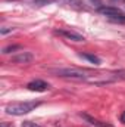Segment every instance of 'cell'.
<instances>
[{
    "label": "cell",
    "instance_id": "3957f363",
    "mask_svg": "<svg viewBox=\"0 0 125 127\" xmlns=\"http://www.w3.org/2000/svg\"><path fill=\"white\" fill-rule=\"evenodd\" d=\"M99 13H102L103 16H106L107 19L118 22V24H125V13L122 10L112 7V6H102L99 7Z\"/></svg>",
    "mask_w": 125,
    "mask_h": 127
},
{
    "label": "cell",
    "instance_id": "6da1fadb",
    "mask_svg": "<svg viewBox=\"0 0 125 127\" xmlns=\"http://www.w3.org/2000/svg\"><path fill=\"white\" fill-rule=\"evenodd\" d=\"M52 74L62 77V78H69V80H77V81H88L94 84H104L109 81H113L115 77L106 72H96L91 69H81V68H56L50 69Z\"/></svg>",
    "mask_w": 125,
    "mask_h": 127
},
{
    "label": "cell",
    "instance_id": "9c48e42d",
    "mask_svg": "<svg viewBox=\"0 0 125 127\" xmlns=\"http://www.w3.org/2000/svg\"><path fill=\"white\" fill-rule=\"evenodd\" d=\"M80 56L84 58V59H87V61H90V62H93L94 65H99L100 64V59L96 55H91V53H80Z\"/></svg>",
    "mask_w": 125,
    "mask_h": 127
},
{
    "label": "cell",
    "instance_id": "8fae6325",
    "mask_svg": "<svg viewBox=\"0 0 125 127\" xmlns=\"http://www.w3.org/2000/svg\"><path fill=\"white\" fill-rule=\"evenodd\" d=\"M18 49H19V46H7V47L3 49V53H10L13 50H18Z\"/></svg>",
    "mask_w": 125,
    "mask_h": 127
},
{
    "label": "cell",
    "instance_id": "30bf717a",
    "mask_svg": "<svg viewBox=\"0 0 125 127\" xmlns=\"http://www.w3.org/2000/svg\"><path fill=\"white\" fill-rule=\"evenodd\" d=\"M22 127H41L40 124H37V123H34V121H24L22 123Z\"/></svg>",
    "mask_w": 125,
    "mask_h": 127
},
{
    "label": "cell",
    "instance_id": "4fadbf2b",
    "mask_svg": "<svg viewBox=\"0 0 125 127\" xmlns=\"http://www.w3.org/2000/svg\"><path fill=\"white\" fill-rule=\"evenodd\" d=\"M0 31H1V34H7V32H12V31H13V28H7V27H3Z\"/></svg>",
    "mask_w": 125,
    "mask_h": 127
},
{
    "label": "cell",
    "instance_id": "5b68a950",
    "mask_svg": "<svg viewBox=\"0 0 125 127\" xmlns=\"http://www.w3.org/2000/svg\"><path fill=\"white\" fill-rule=\"evenodd\" d=\"M32 59H34V56L30 52H19V53H16L10 58V61L15 64H30Z\"/></svg>",
    "mask_w": 125,
    "mask_h": 127
},
{
    "label": "cell",
    "instance_id": "7a4b0ae2",
    "mask_svg": "<svg viewBox=\"0 0 125 127\" xmlns=\"http://www.w3.org/2000/svg\"><path fill=\"white\" fill-rule=\"evenodd\" d=\"M40 103L41 102H38V100L37 102L35 100H32V102H12V103L6 105L4 111L9 115H25V114L34 111L37 106H40Z\"/></svg>",
    "mask_w": 125,
    "mask_h": 127
},
{
    "label": "cell",
    "instance_id": "9a60e30c",
    "mask_svg": "<svg viewBox=\"0 0 125 127\" xmlns=\"http://www.w3.org/2000/svg\"><path fill=\"white\" fill-rule=\"evenodd\" d=\"M121 121H122V123L125 124V111L122 112V115H121Z\"/></svg>",
    "mask_w": 125,
    "mask_h": 127
},
{
    "label": "cell",
    "instance_id": "7c38bea8",
    "mask_svg": "<svg viewBox=\"0 0 125 127\" xmlns=\"http://www.w3.org/2000/svg\"><path fill=\"white\" fill-rule=\"evenodd\" d=\"M90 1L93 3L97 9H99V7H102V0H90Z\"/></svg>",
    "mask_w": 125,
    "mask_h": 127
},
{
    "label": "cell",
    "instance_id": "5bb4252c",
    "mask_svg": "<svg viewBox=\"0 0 125 127\" xmlns=\"http://www.w3.org/2000/svg\"><path fill=\"white\" fill-rule=\"evenodd\" d=\"M0 127H13V126L9 124V123H6V121H3V123H0Z\"/></svg>",
    "mask_w": 125,
    "mask_h": 127
},
{
    "label": "cell",
    "instance_id": "277c9868",
    "mask_svg": "<svg viewBox=\"0 0 125 127\" xmlns=\"http://www.w3.org/2000/svg\"><path fill=\"white\" fill-rule=\"evenodd\" d=\"M49 83L43 81V80H32L27 84V89L28 90H32V92H46L49 90Z\"/></svg>",
    "mask_w": 125,
    "mask_h": 127
},
{
    "label": "cell",
    "instance_id": "ba28073f",
    "mask_svg": "<svg viewBox=\"0 0 125 127\" xmlns=\"http://www.w3.org/2000/svg\"><path fill=\"white\" fill-rule=\"evenodd\" d=\"M90 124H93V126H96V127H112L110 124H107V123H102V121H99V120H94L93 117H88V115H83Z\"/></svg>",
    "mask_w": 125,
    "mask_h": 127
},
{
    "label": "cell",
    "instance_id": "8992f818",
    "mask_svg": "<svg viewBox=\"0 0 125 127\" xmlns=\"http://www.w3.org/2000/svg\"><path fill=\"white\" fill-rule=\"evenodd\" d=\"M59 34H62L63 37L69 38V40H74V41H84V37L81 34H77L74 31H66V30H58Z\"/></svg>",
    "mask_w": 125,
    "mask_h": 127
},
{
    "label": "cell",
    "instance_id": "52a82bcc",
    "mask_svg": "<svg viewBox=\"0 0 125 127\" xmlns=\"http://www.w3.org/2000/svg\"><path fill=\"white\" fill-rule=\"evenodd\" d=\"M55 1H61L63 4H68V6L75 7V9H85L83 0H55Z\"/></svg>",
    "mask_w": 125,
    "mask_h": 127
}]
</instances>
